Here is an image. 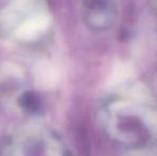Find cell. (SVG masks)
Instances as JSON below:
<instances>
[{"instance_id": "2", "label": "cell", "mask_w": 157, "mask_h": 156, "mask_svg": "<svg viewBox=\"0 0 157 156\" xmlns=\"http://www.w3.org/2000/svg\"><path fill=\"white\" fill-rule=\"evenodd\" d=\"M114 0H90L88 4L89 23L97 29H106L114 21Z\"/></svg>"}, {"instance_id": "1", "label": "cell", "mask_w": 157, "mask_h": 156, "mask_svg": "<svg viewBox=\"0 0 157 156\" xmlns=\"http://www.w3.org/2000/svg\"><path fill=\"white\" fill-rule=\"evenodd\" d=\"M101 117L108 137L125 150H144L157 143V100L142 86L112 93Z\"/></svg>"}]
</instances>
